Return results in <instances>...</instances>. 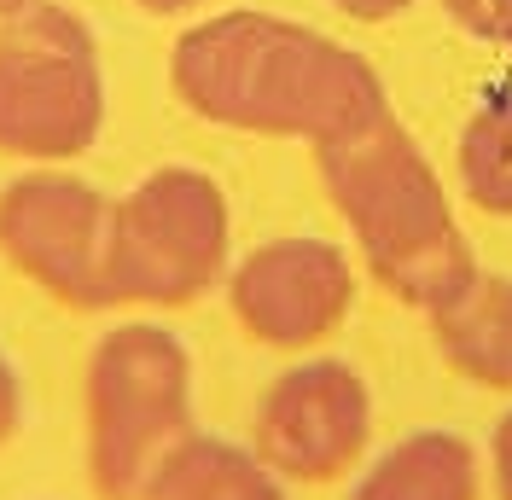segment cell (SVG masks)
I'll list each match as a JSON object with an SVG mask.
<instances>
[{
    "label": "cell",
    "instance_id": "cell-1",
    "mask_svg": "<svg viewBox=\"0 0 512 500\" xmlns=\"http://www.w3.org/2000/svg\"><path fill=\"white\" fill-rule=\"evenodd\" d=\"M169 88L210 128L303 140L309 152L390 111V88L367 53L262 6L210 12L175 35Z\"/></svg>",
    "mask_w": 512,
    "mask_h": 500
},
{
    "label": "cell",
    "instance_id": "cell-2",
    "mask_svg": "<svg viewBox=\"0 0 512 500\" xmlns=\"http://www.w3.org/2000/svg\"><path fill=\"white\" fill-rule=\"evenodd\" d=\"M315 169L355 256L396 303L431 320L483 274L437 163L408 134L396 105L344 140L315 146Z\"/></svg>",
    "mask_w": 512,
    "mask_h": 500
},
{
    "label": "cell",
    "instance_id": "cell-3",
    "mask_svg": "<svg viewBox=\"0 0 512 500\" xmlns=\"http://www.w3.org/2000/svg\"><path fill=\"white\" fill-rule=\"evenodd\" d=\"M198 431V367L175 326L128 314L82 361V471L99 500H140L175 442Z\"/></svg>",
    "mask_w": 512,
    "mask_h": 500
},
{
    "label": "cell",
    "instance_id": "cell-4",
    "mask_svg": "<svg viewBox=\"0 0 512 500\" xmlns=\"http://www.w3.org/2000/svg\"><path fill=\"white\" fill-rule=\"evenodd\" d=\"M105 134V59L82 12L30 0L0 18V157L64 169Z\"/></svg>",
    "mask_w": 512,
    "mask_h": 500
},
{
    "label": "cell",
    "instance_id": "cell-5",
    "mask_svg": "<svg viewBox=\"0 0 512 500\" xmlns=\"http://www.w3.org/2000/svg\"><path fill=\"white\" fill-rule=\"evenodd\" d=\"M233 268V204L198 163H158L111 204L117 309H192Z\"/></svg>",
    "mask_w": 512,
    "mask_h": 500
},
{
    "label": "cell",
    "instance_id": "cell-6",
    "mask_svg": "<svg viewBox=\"0 0 512 500\" xmlns=\"http://www.w3.org/2000/svg\"><path fill=\"white\" fill-rule=\"evenodd\" d=\"M245 442L291 489L350 483L379 442L373 384L344 355H297L262 384Z\"/></svg>",
    "mask_w": 512,
    "mask_h": 500
},
{
    "label": "cell",
    "instance_id": "cell-7",
    "mask_svg": "<svg viewBox=\"0 0 512 500\" xmlns=\"http://www.w3.org/2000/svg\"><path fill=\"white\" fill-rule=\"evenodd\" d=\"M111 204L76 169H24L0 187V262L59 309L99 314L111 297Z\"/></svg>",
    "mask_w": 512,
    "mask_h": 500
},
{
    "label": "cell",
    "instance_id": "cell-8",
    "mask_svg": "<svg viewBox=\"0 0 512 500\" xmlns=\"http://www.w3.org/2000/svg\"><path fill=\"white\" fill-rule=\"evenodd\" d=\"M227 314L256 349L315 355L355 314V256L320 233L262 239L227 268Z\"/></svg>",
    "mask_w": 512,
    "mask_h": 500
},
{
    "label": "cell",
    "instance_id": "cell-9",
    "mask_svg": "<svg viewBox=\"0 0 512 500\" xmlns=\"http://www.w3.org/2000/svg\"><path fill=\"white\" fill-rule=\"evenodd\" d=\"M350 500H489L483 448L443 425L408 431L367 454V466L350 477Z\"/></svg>",
    "mask_w": 512,
    "mask_h": 500
},
{
    "label": "cell",
    "instance_id": "cell-10",
    "mask_svg": "<svg viewBox=\"0 0 512 500\" xmlns=\"http://www.w3.org/2000/svg\"><path fill=\"white\" fill-rule=\"evenodd\" d=\"M140 500H291V483L256 454L251 442L187 431L163 454Z\"/></svg>",
    "mask_w": 512,
    "mask_h": 500
},
{
    "label": "cell",
    "instance_id": "cell-11",
    "mask_svg": "<svg viewBox=\"0 0 512 500\" xmlns=\"http://www.w3.org/2000/svg\"><path fill=\"white\" fill-rule=\"evenodd\" d=\"M431 332H437L443 361L460 378L512 396V280L507 274L483 268L454 303L431 314Z\"/></svg>",
    "mask_w": 512,
    "mask_h": 500
},
{
    "label": "cell",
    "instance_id": "cell-12",
    "mask_svg": "<svg viewBox=\"0 0 512 500\" xmlns=\"http://www.w3.org/2000/svg\"><path fill=\"white\" fill-rule=\"evenodd\" d=\"M454 181L478 216L512 221V88H489L466 111L454 134Z\"/></svg>",
    "mask_w": 512,
    "mask_h": 500
},
{
    "label": "cell",
    "instance_id": "cell-13",
    "mask_svg": "<svg viewBox=\"0 0 512 500\" xmlns=\"http://www.w3.org/2000/svg\"><path fill=\"white\" fill-rule=\"evenodd\" d=\"M483 489L489 500H512V407L495 419V431L483 442Z\"/></svg>",
    "mask_w": 512,
    "mask_h": 500
},
{
    "label": "cell",
    "instance_id": "cell-14",
    "mask_svg": "<svg viewBox=\"0 0 512 500\" xmlns=\"http://www.w3.org/2000/svg\"><path fill=\"white\" fill-rule=\"evenodd\" d=\"M24 419H30V396H24V373H18V361L0 349V454L18 442L24 431Z\"/></svg>",
    "mask_w": 512,
    "mask_h": 500
},
{
    "label": "cell",
    "instance_id": "cell-15",
    "mask_svg": "<svg viewBox=\"0 0 512 500\" xmlns=\"http://www.w3.org/2000/svg\"><path fill=\"white\" fill-rule=\"evenodd\" d=\"M344 18H355V24H384V18H402L408 6H419V0H332Z\"/></svg>",
    "mask_w": 512,
    "mask_h": 500
},
{
    "label": "cell",
    "instance_id": "cell-16",
    "mask_svg": "<svg viewBox=\"0 0 512 500\" xmlns=\"http://www.w3.org/2000/svg\"><path fill=\"white\" fill-rule=\"evenodd\" d=\"M140 12H152V18H192V12H204L210 0H134Z\"/></svg>",
    "mask_w": 512,
    "mask_h": 500
},
{
    "label": "cell",
    "instance_id": "cell-17",
    "mask_svg": "<svg viewBox=\"0 0 512 500\" xmlns=\"http://www.w3.org/2000/svg\"><path fill=\"white\" fill-rule=\"evenodd\" d=\"M495 47H501V53L512 59V12H507V24H501V41H495Z\"/></svg>",
    "mask_w": 512,
    "mask_h": 500
},
{
    "label": "cell",
    "instance_id": "cell-18",
    "mask_svg": "<svg viewBox=\"0 0 512 500\" xmlns=\"http://www.w3.org/2000/svg\"><path fill=\"white\" fill-rule=\"evenodd\" d=\"M18 6H30V0H0V18H12Z\"/></svg>",
    "mask_w": 512,
    "mask_h": 500
}]
</instances>
